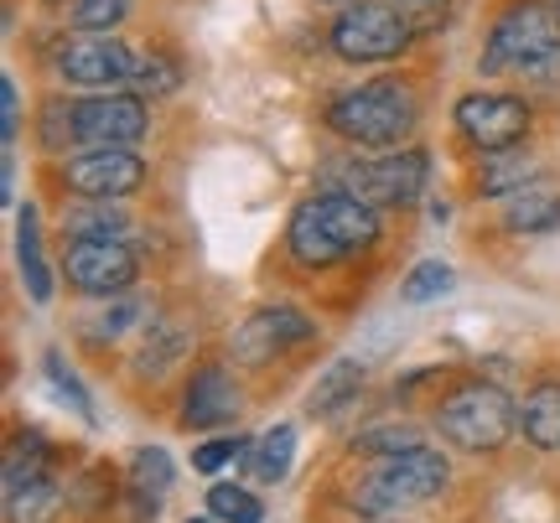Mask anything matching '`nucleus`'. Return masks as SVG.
Masks as SVG:
<instances>
[{
	"mask_svg": "<svg viewBox=\"0 0 560 523\" xmlns=\"http://www.w3.org/2000/svg\"><path fill=\"white\" fill-rule=\"evenodd\" d=\"M327 124L342 141L363 145V151H400L420 124V99L416 83L405 79H374L359 83L327 104Z\"/></svg>",
	"mask_w": 560,
	"mask_h": 523,
	"instance_id": "1",
	"label": "nucleus"
},
{
	"mask_svg": "<svg viewBox=\"0 0 560 523\" xmlns=\"http://www.w3.org/2000/svg\"><path fill=\"white\" fill-rule=\"evenodd\" d=\"M416 21L395 0H353L342 5L332 26H327V47L353 68H380V62H400L416 41Z\"/></svg>",
	"mask_w": 560,
	"mask_h": 523,
	"instance_id": "2",
	"label": "nucleus"
},
{
	"mask_svg": "<svg viewBox=\"0 0 560 523\" xmlns=\"http://www.w3.org/2000/svg\"><path fill=\"white\" fill-rule=\"evenodd\" d=\"M436 430L446 441L457 445V451H499L514 430H520V404L503 394L499 383H462L452 389L436 409Z\"/></svg>",
	"mask_w": 560,
	"mask_h": 523,
	"instance_id": "3",
	"label": "nucleus"
},
{
	"mask_svg": "<svg viewBox=\"0 0 560 523\" xmlns=\"http://www.w3.org/2000/svg\"><path fill=\"white\" fill-rule=\"evenodd\" d=\"M452 477V466L441 451L431 445H410L400 456H380V466L359 483V508L369 519H384V513H400V508L431 503Z\"/></svg>",
	"mask_w": 560,
	"mask_h": 523,
	"instance_id": "4",
	"label": "nucleus"
},
{
	"mask_svg": "<svg viewBox=\"0 0 560 523\" xmlns=\"http://www.w3.org/2000/svg\"><path fill=\"white\" fill-rule=\"evenodd\" d=\"M452 124L457 135L482 156H499V151H520L535 130V109L520 94H499V88H472L452 104Z\"/></svg>",
	"mask_w": 560,
	"mask_h": 523,
	"instance_id": "5",
	"label": "nucleus"
},
{
	"mask_svg": "<svg viewBox=\"0 0 560 523\" xmlns=\"http://www.w3.org/2000/svg\"><path fill=\"white\" fill-rule=\"evenodd\" d=\"M338 187L332 192H348V198L369 202V207H410L420 202L425 181H431V156L420 145H400L380 162H348L338 166Z\"/></svg>",
	"mask_w": 560,
	"mask_h": 523,
	"instance_id": "6",
	"label": "nucleus"
},
{
	"mask_svg": "<svg viewBox=\"0 0 560 523\" xmlns=\"http://www.w3.org/2000/svg\"><path fill=\"white\" fill-rule=\"evenodd\" d=\"M560 41V16L545 5V0H514L493 26H488V41H482L478 73H514L529 58H540L545 47Z\"/></svg>",
	"mask_w": 560,
	"mask_h": 523,
	"instance_id": "7",
	"label": "nucleus"
},
{
	"mask_svg": "<svg viewBox=\"0 0 560 523\" xmlns=\"http://www.w3.org/2000/svg\"><path fill=\"white\" fill-rule=\"evenodd\" d=\"M151 177V166L140 162L136 151H79V156H62L58 181L62 192H73L83 202H125L136 198Z\"/></svg>",
	"mask_w": 560,
	"mask_h": 523,
	"instance_id": "8",
	"label": "nucleus"
},
{
	"mask_svg": "<svg viewBox=\"0 0 560 523\" xmlns=\"http://www.w3.org/2000/svg\"><path fill=\"white\" fill-rule=\"evenodd\" d=\"M151 130V109L136 88H109L94 99H79V145L83 151H136Z\"/></svg>",
	"mask_w": 560,
	"mask_h": 523,
	"instance_id": "9",
	"label": "nucleus"
},
{
	"mask_svg": "<svg viewBox=\"0 0 560 523\" xmlns=\"http://www.w3.org/2000/svg\"><path fill=\"white\" fill-rule=\"evenodd\" d=\"M136 58H140V52H130L120 37H94V32H79V37H68L58 47L52 68H58V79L73 83V88L109 94V88L130 83V73H136Z\"/></svg>",
	"mask_w": 560,
	"mask_h": 523,
	"instance_id": "10",
	"label": "nucleus"
},
{
	"mask_svg": "<svg viewBox=\"0 0 560 523\" xmlns=\"http://www.w3.org/2000/svg\"><path fill=\"white\" fill-rule=\"evenodd\" d=\"M317 337V322L306 317V311H296V306H255L249 317L240 322V332H234V358L249 362V368H260V362H270L276 353H285V347H301Z\"/></svg>",
	"mask_w": 560,
	"mask_h": 523,
	"instance_id": "11",
	"label": "nucleus"
},
{
	"mask_svg": "<svg viewBox=\"0 0 560 523\" xmlns=\"http://www.w3.org/2000/svg\"><path fill=\"white\" fill-rule=\"evenodd\" d=\"M62 275H68V285L83 290V296H120V290L136 285L140 264L125 243H68Z\"/></svg>",
	"mask_w": 560,
	"mask_h": 523,
	"instance_id": "12",
	"label": "nucleus"
},
{
	"mask_svg": "<svg viewBox=\"0 0 560 523\" xmlns=\"http://www.w3.org/2000/svg\"><path fill=\"white\" fill-rule=\"evenodd\" d=\"M240 383L229 379V368L223 362H202L198 373L187 379L182 389V425L187 430H223V425L240 420Z\"/></svg>",
	"mask_w": 560,
	"mask_h": 523,
	"instance_id": "13",
	"label": "nucleus"
},
{
	"mask_svg": "<svg viewBox=\"0 0 560 523\" xmlns=\"http://www.w3.org/2000/svg\"><path fill=\"white\" fill-rule=\"evenodd\" d=\"M172 456L161 451V445H140L136 456H130V477H125V492H130V508H136V519H156L161 498L172 492Z\"/></svg>",
	"mask_w": 560,
	"mask_h": 523,
	"instance_id": "14",
	"label": "nucleus"
},
{
	"mask_svg": "<svg viewBox=\"0 0 560 523\" xmlns=\"http://www.w3.org/2000/svg\"><path fill=\"white\" fill-rule=\"evenodd\" d=\"M130 213H125L120 202H73L68 213H62V234L73 243H125L130 239Z\"/></svg>",
	"mask_w": 560,
	"mask_h": 523,
	"instance_id": "15",
	"label": "nucleus"
},
{
	"mask_svg": "<svg viewBox=\"0 0 560 523\" xmlns=\"http://www.w3.org/2000/svg\"><path fill=\"white\" fill-rule=\"evenodd\" d=\"M16 260H21V285L37 306L52 301V270H47V254H42V234H37V207L21 202L16 213Z\"/></svg>",
	"mask_w": 560,
	"mask_h": 523,
	"instance_id": "16",
	"label": "nucleus"
},
{
	"mask_svg": "<svg viewBox=\"0 0 560 523\" xmlns=\"http://www.w3.org/2000/svg\"><path fill=\"white\" fill-rule=\"evenodd\" d=\"M520 436L535 451H560V383H535L520 404Z\"/></svg>",
	"mask_w": 560,
	"mask_h": 523,
	"instance_id": "17",
	"label": "nucleus"
},
{
	"mask_svg": "<svg viewBox=\"0 0 560 523\" xmlns=\"http://www.w3.org/2000/svg\"><path fill=\"white\" fill-rule=\"evenodd\" d=\"M291 466H296V430H291V425H270L260 441L249 445V456H244V472L265 487L285 483Z\"/></svg>",
	"mask_w": 560,
	"mask_h": 523,
	"instance_id": "18",
	"label": "nucleus"
},
{
	"mask_svg": "<svg viewBox=\"0 0 560 523\" xmlns=\"http://www.w3.org/2000/svg\"><path fill=\"white\" fill-rule=\"evenodd\" d=\"M503 223H509V234H550V228H560V192H550V187H524V192L509 198Z\"/></svg>",
	"mask_w": 560,
	"mask_h": 523,
	"instance_id": "19",
	"label": "nucleus"
},
{
	"mask_svg": "<svg viewBox=\"0 0 560 523\" xmlns=\"http://www.w3.org/2000/svg\"><path fill=\"white\" fill-rule=\"evenodd\" d=\"M37 145L47 156H68V145H79V99L47 94L37 109Z\"/></svg>",
	"mask_w": 560,
	"mask_h": 523,
	"instance_id": "20",
	"label": "nucleus"
},
{
	"mask_svg": "<svg viewBox=\"0 0 560 523\" xmlns=\"http://www.w3.org/2000/svg\"><path fill=\"white\" fill-rule=\"evenodd\" d=\"M58 513H62V487L52 477L5 492V523H58Z\"/></svg>",
	"mask_w": 560,
	"mask_h": 523,
	"instance_id": "21",
	"label": "nucleus"
},
{
	"mask_svg": "<svg viewBox=\"0 0 560 523\" xmlns=\"http://www.w3.org/2000/svg\"><path fill=\"white\" fill-rule=\"evenodd\" d=\"M47 466H52V445L42 441L37 430H21L16 441H11V451H5V492H16L26 483H42Z\"/></svg>",
	"mask_w": 560,
	"mask_h": 523,
	"instance_id": "22",
	"label": "nucleus"
},
{
	"mask_svg": "<svg viewBox=\"0 0 560 523\" xmlns=\"http://www.w3.org/2000/svg\"><path fill=\"white\" fill-rule=\"evenodd\" d=\"M529 156L524 151H499V156H482L478 166V198H509L529 187Z\"/></svg>",
	"mask_w": 560,
	"mask_h": 523,
	"instance_id": "23",
	"label": "nucleus"
},
{
	"mask_svg": "<svg viewBox=\"0 0 560 523\" xmlns=\"http://www.w3.org/2000/svg\"><path fill=\"white\" fill-rule=\"evenodd\" d=\"M359 383H363V362H353V358L332 362V368L322 373L317 394L306 400V409H312V415H338L342 404H353V400H359Z\"/></svg>",
	"mask_w": 560,
	"mask_h": 523,
	"instance_id": "24",
	"label": "nucleus"
},
{
	"mask_svg": "<svg viewBox=\"0 0 560 523\" xmlns=\"http://www.w3.org/2000/svg\"><path fill=\"white\" fill-rule=\"evenodd\" d=\"M130 83H136L140 99H166V94L182 88V62L172 52H140Z\"/></svg>",
	"mask_w": 560,
	"mask_h": 523,
	"instance_id": "25",
	"label": "nucleus"
},
{
	"mask_svg": "<svg viewBox=\"0 0 560 523\" xmlns=\"http://www.w3.org/2000/svg\"><path fill=\"white\" fill-rule=\"evenodd\" d=\"M208 513L219 523H265V503L240 483H213L208 487Z\"/></svg>",
	"mask_w": 560,
	"mask_h": 523,
	"instance_id": "26",
	"label": "nucleus"
},
{
	"mask_svg": "<svg viewBox=\"0 0 560 523\" xmlns=\"http://www.w3.org/2000/svg\"><path fill=\"white\" fill-rule=\"evenodd\" d=\"M457 285V275H452V264L446 260H420L410 275L400 281V301L405 306H425V301H436V296H446Z\"/></svg>",
	"mask_w": 560,
	"mask_h": 523,
	"instance_id": "27",
	"label": "nucleus"
},
{
	"mask_svg": "<svg viewBox=\"0 0 560 523\" xmlns=\"http://www.w3.org/2000/svg\"><path fill=\"white\" fill-rule=\"evenodd\" d=\"M136 0H73L68 5V26L73 32H94V37H109L125 16H130Z\"/></svg>",
	"mask_w": 560,
	"mask_h": 523,
	"instance_id": "28",
	"label": "nucleus"
},
{
	"mask_svg": "<svg viewBox=\"0 0 560 523\" xmlns=\"http://www.w3.org/2000/svg\"><path fill=\"white\" fill-rule=\"evenodd\" d=\"M249 436H219V441H202L192 445V472H202V477H213V472H223V466H234L249 456Z\"/></svg>",
	"mask_w": 560,
	"mask_h": 523,
	"instance_id": "29",
	"label": "nucleus"
},
{
	"mask_svg": "<svg viewBox=\"0 0 560 523\" xmlns=\"http://www.w3.org/2000/svg\"><path fill=\"white\" fill-rule=\"evenodd\" d=\"M410 445H425L416 425H374L369 436L353 441V451H363V456H400V451H410Z\"/></svg>",
	"mask_w": 560,
	"mask_h": 523,
	"instance_id": "30",
	"label": "nucleus"
},
{
	"mask_svg": "<svg viewBox=\"0 0 560 523\" xmlns=\"http://www.w3.org/2000/svg\"><path fill=\"white\" fill-rule=\"evenodd\" d=\"M42 368H47V379H52V389H58V394H62V404H73V415H79V420H89V425H94V400L83 394L79 373H73L68 362H62V353H47V358H42Z\"/></svg>",
	"mask_w": 560,
	"mask_h": 523,
	"instance_id": "31",
	"label": "nucleus"
},
{
	"mask_svg": "<svg viewBox=\"0 0 560 523\" xmlns=\"http://www.w3.org/2000/svg\"><path fill=\"white\" fill-rule=\"evenodd\" d=\"M514 79H520L529 94H550V99H560V41L556 47H545L540 58H529L524 68H514Z\"/></svg>",
	"mask_w": 560,
	"mask_h": 523,
	"instance_id": "32",
	"label": "nucleus"
},
{
	"mask_svg": "<svg viewBox=\"0 0 560 523\" xmlns=\"http://www.w3.org/2000/svg\"><path fill=\"white\" fill-rule=\"evenodd\" d=\"M0 141H5V151L21 141V83L11 73L0 79Z\"/></svg>",
	"mask_w": 560,
	"mask_h": 523,
	"instance_id": "33",
	"label": "nucleus"
},
{
	"mask_svg": "<svg viewBox=\"0 0 560 523\" xmlns=\"http://www.w3.org/2000/svg\"><path fill=\"white\" fill-rule=\"evenodd\" d=\"M182 343H187V332H177V326H161L156 337L145 343V347H156V358H140L136 368H140V373H151V379H156V373L166 368V362L182 358Z\"/></svg>",
	"mask_w": 560,
	"mask_h": 523,
	"instance_id": "34",
	"label": "nucleus"
},
{
	"mask_svg": "<svg viewBox=\"0 0 560 523\" xmlns=\"http://www.w3.org/2000/svg\"><path fill=\"white\" fill-rule=\"evenodd\" d=\"M140 306H145V301H120V306H109V311H104V322L89 326V337H120L130 322H140Z\"/></svg>",
	"mask_w": 560,
	"mask_h": 523,
	"instance_id": "35",
	"label": "nucleus"
},
{
	"mask_svg": "<svg viewBox=\"0 0 560 523\" xmlns=\"http://www.w3.org/2000/svg\"><path fill=\"white\" fill-rule=\"evenodd\" d=\"M42 5H47V11H68L73 0H42Z\"/></svg>",
	"mask_w": 560,
	"mask_h": 523,
	"instance_id": "36",
	"label": "nucleus"
},
{
	"mask_svg": "<svg viewBox=\"0 0 560 523\" xmlns=\"http://www.w3.org/2000/svg\"><path fill=\"white\" fill-rule=\"evenodd\" d=\"M322 5H338V11H342V5H353V0H322Z\"/></svg>",
	"mask_w": 560,
	"mask_h": 523,
	"instance_id": "37",
	"label": "nucleus"
},
{
	"mask_svg": "<svg viewBox=\"0 0 560 523\" xmlns=\"http://www.w3.org/2000/svg\"><path fill=\"white\" fill-rule=\"evenodd\" d=\"M395 5H405V11H410V5H420V0H395Z\"/></svg>",
	"mask_w": 560,
	"mask_h": 523,
	"instance_id": "38",
	"label": "nucleus"
},
{
	"mask_svg": "<svg viewBox=\"0 0 560 523\" xmlns=\"http://www.w3.org/2000/svg\"><path fill=\"white\" fill-rule=\"evenodd\" d=\"M192 523H208V519H192Z\"/></svg>",
	"mask_w": 560,
	"mask_h": 523,
	"instance_id": "39",
	"label": "nucleus"
}]
</instances>
